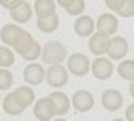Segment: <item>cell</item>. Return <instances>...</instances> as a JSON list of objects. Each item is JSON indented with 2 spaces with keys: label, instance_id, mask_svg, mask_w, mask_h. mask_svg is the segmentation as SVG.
Segmentation results:
<instances>
[{
  "label": "cell",
  "instance_id": "6da1fadb",
  "mask_svg": "<svg viewBox=\"0 0 134 121\" xmlns=\"http://www.w3.org/2000/svg\"><path fill=\"white\" fill-rule=\"evenodd\" d=\"M67 59V49L65 45L59 40H49L42 47V61L49 66L54 64H62Z\"/></svg>",
  "mask_w": 134,
  "mask_h": 121
},
{
  "label": "cell",
  "instance_id": "7a4b0ae2",
  "mask_svg": "<svg viewBox=\"0 0 134 121\" xmlns=\"http://www.w3.org/2000/svg\"><path fill=\"white\" fill-rule=\"evenodd\" d=\"M65 61H67V67L65 69L69 71L70 74L77 76V77L86 76V74L91 71V61H89V57H87L86 54H82V52L70 54Z\"/></svg>",
  "mask_w": 134,
  "mask_h": 121
},
{
  "label": "cell",
  "instance_id": "3957f363",
  "mask_svg": "<svg viewBox=\"0 0 134 121\" xmlns=\"http://www.w3.org/2000/svg\"><path fill=\"white\" fill-rule=\"evenodd\" d=\"M45 79L50 87H64L69 81V71L62 64H54L45 71Z\"/></svg>",
  "mask_w": 134,
  "mask_h": 121
},
{
  "label": "cell",
  "instance_id": "277c9868",
  "mask_svg": "<svg viewBox=\"0 0 134 121\" xmlns=\"http://www.w3.org/2000/svg\"><path fill=\"white\" fill-rule=\"evenodd\" d=\"M129 52V44L122 35H112L109 39V47H107V54L111 61H121L127 56Z\"/></svg>",
  "mask_w": 134,
  "mask_h": 121
},
{
  "label": "cell",
  "instance_id": "5b68a950",
  "mask_svg": "<svg viewBox=\"0 0 134 121\" xmlns=\"http://www.w3.org/2000/svg\"><path fill=\"white\" fill-rule=\"evenodd\" d=\"M2 108H3V111H5L7 114H10V116H19V114H22V113L27 109L29 106L25 104L24 99L14 91V93H8L5 98L2 99Z\"/></svg>",
  "mask_w": 134,
  "mask_h": 121
},
{
  "label": "cell",
  "instance_id": "8992f818",
  "mask_svg": "<svg viewBox=\"0 0 134 121\" xmlns=\"http://www.w3.org/2000/svg\"><path fill=\"white\" fill-rule=\"evenodd\" d=\"M96 29L99 34H104L107 37H112L119 29V20L114 14H100L96 20Z\"/></svg>",
  "mask_w": 134,
  "mask_h": 121
},
{
  "label": "cell",
  "instance_id": "52a82bcc",
  "mask_svg": "<svg viewBox=\"0 0 134 121\" xmlns=\"http://www.w3.org/2000/svg\"><path fill=\"white\" fill-rule=\"evenodd\" d=\"M91 71L92 76L99 81H107L109 77L114 72V64H112L111 59H106V57H97L94 62L91 64Z\"/></svg>",
  "mask_w": 134,
  "mask_h": 121
},
{
  "label": "cell",
  "instance_id": "ba28073f",
  "mask_svg": "<svg viewBox=\"0 0 134 121\" xmlns=\"http://www.w3.org/2000/svg\"><path fill=\"white\" fill-rule=\"evenodd\" d=\"M70 104H72L74 109L79 111V113H89L92 108H94V96L87 89L75 91L72 99H70Z\"/></svg>",
  "mask_w": 134,
  "mask_h": 121
},
{
  "label": "cell",
  "instance_id": "9c48e42d",
  "mask_svg": "<svg viewBox=\"0 0 134 121\" xmlns=\"http://www.w3.org/2000/svg\"><path fill=\"white\" fill-rule=\"evenodd\" d=\"M100 104L106 111H119L124 104V98L117 89H106L100 96Z\"/></svg>",
  "mask_w": 134,
  "mask_h": 121
},
{
  "label": "cell",
  "instance_id": "30bf717a",
  "mask_svg": "<svg viewBox=\"0 0 134 121\" xmlns=\"http://www.w3.org/2000/svg\"><path fill=\"white\" fill-rule=\"evenodd\" d=\"M47 98L50 99V104L54 108V114L62 116V114H67V111L70 109V98L62 91H54Z\"/></svg>",
  "mask_w": 134,
  "mask_h": 121
},
{
  "label": "cell",
  "instance_id": "8fae6325",
  "mask_svg": "<svg viewBox=\"0 0 134 121\" xmlns=\"http://www.w3.org/2000/svg\"><path fill=\"white\" fill-rule=\"evenodd\" d=\"M45 79V69L37 62H30L24 69V81L30 86H39Z\"/></svg>",
  "mask_w": 134,
  "mask_h": 121
},
{
  "label": "cell",
  "instance_id": "7c38bea8",
  "mask_svg": "<svg viewBox=\"0 0 134 121\" xmlns=\"http://www.w3.org/2000/svg\"><path fill=\"white\" fill-rule=\"evenodd\" d=\"M34 116L39 121H50L54 119V108L50 104L49 98H40L39 101H35L34 104Z\"/></svg>",
  "mask_w": 134,
  "mask_h": 121
},
{
  "label": "cell",
  "instance_id": "4fadbf2b",
  "mask_svg": "<svg viewBox=\"0 0 134 121\" xmlns=\"http://www.w3.org/2000/svg\"><path fill=\"white\" fill-rule=\"evenodd\" d=\"M109 39H111V37H107V35H104V34H99V32L92 34L89 37V51L94 54V56L102 57L104 54L107 52Z\"/></svg>",
  "mask_w": 134,
  "mask_h": 121
},
{
  "label": "cell",
  "instance_id": "5bb4252c",
  "mask_svg": "<svg viewBox=\"0 0 134 121\" xmlns=\"http://www.w3.org/2000/svg\"><path fill=\"white\" fill-rule=\"evenodd\" d=\"M94 27L96 24L89 15H79L74 22V32L79 37H91L94 34Z\"/></svg>",
  "mask_w": 134,
  "mask_h": 121
},
{
  "label": "cell",
  "instance_id": "9a60e30c",
  "mask_svg": "<svg viewBox=\"0 0 134 121\" xmlns=\"http://www.w3.org/2000/svg\"><path fill=\"white\" fill-rule=\"evenodd\" d=\"M22 32H24V29L20 25H17V24H5V25L0 29V39H2V42L5 45L12 47Z\"/></svg>",
  "mask_w": 134,
  "mask_h": 121
},
{
  "label": "cell",
  "instance_id": "2e32d148",
  "mask_svg": "<svg viewBox=\"0 0 134 121\" xmlns=\"http://www.w3.org/2000/svg\"><path fill=\"white\" fill-rule=\"evenodd\" d=\"M32 9L35 12L37 19H47L50 15L57 14L55 12V2L54 0H35Z\"/></svg>",
  "mask_w": 134,
  "mask_h": 121
},
{
  "label": "cell",
  "instance_id": "e0dca14e",
  "mask_svg": "<svg viewBox=\"0 0 134 121\" xmlns=\"http://www.w3.org/2000/svg\"><path fill=\"white\" fill-rule=\"evenodd\" d=\"M32 14H34V9L29 2H24L20 7H17L15 10H10V19L17 24H25L32 19Z\"/></svg>",
  "mask_w": 134,
  "mask_h": 121
},
{
  "label": "cell",
  "instance_id": "ac0fdd59",
  "mask_svg": "<svg viewBox=\"0 0 134 121\" xmlns=\"http://www.w3.org/2000/svg\"><path fill=\"white\" fill-rule=\"evenodd\" d=\"M59 24H60V19L57 14L50 15L47 19H37V29L44 34H52L54 30L59 29Z\"/></svg>",
  "mask_w": 134,
  "mask_h": 121
},
{
  "label": "cell",
  "instance_id": "d6986e66",
  "mask_svg": "<svg viewBox=\"0 0 134 121\" xmlns=\"http://www.w3.org/2000/svg\"><path fill=\"white\" fill-rule=\"evenodd\" d=\"M34 40H35V39L32 37L30 32L24 30L22 34H20V37L15 40V44L12 45V47H14V51H15L17 54H20V56H22V54H24V52H25V51H27V49L34 44Z\"/></svg>",
  "mask_w": 134,
  "mask_h": 121
},
{
  "label": "cell",
  "instance_id": "ffe728a7",
  "mask_svg": "<svg viewBox=\"0 0 134 121\" xmlns=\"http://www.w3.org/2000/svg\"><path fill=\"white\" fill-rule=\"evenodd\" d=\"M117 72H119L121 79L132 82V81H134V59L121 61L119 66H117Z\"/></svg>",
  "mask_w": 134,
  "mask_h": 121
},
{
  "label": "cell",
  "instance_id": "44dd1931",
  "mask_svg": "<svg viewBox=\"0 0 134 121\" xmlns=\"http://www.w3.org/2000/svg\"><path fill=\"white\" fill-rule=\"evenodd\" d=\"M62 9H64L69 15L79 17V15H82V12L86 10V2H84V0H69Z\"/></svg>",
  "mask_w": 134,
  "mask_h": 121
},
{
  "label": "cell",
  "instance_id": "7402d4cb",
  "mask_svg": "<svg viewBox=\"0 0 134 121\" xmlns=\"http://www.w3.org/2000/svg\"><path fill=\"white\" fill-rule=\"evenodd\" d=\"M114 12L119 17H124V19L134 17V0H122Z\"/></svg>",
  "mask_w": 134,
  "mask_h": 121
},
{
  "label": "cell",
  "instance_id": "603a6c76",
  "mask_svg": "<svg viewBox=\"0 0 134 121\" xmlns=\"http://www.w3.org/2000/svg\"><path fill=\"white\" fill-rule=\"evenodd\" d=\"M15 57L10 47H0V69H8L14 64Z\"/></svg>",
  "mask_w": 134,
  "mask_h": 121
},
{
  "label": "cell",
  "instance_id": "cb8c5ba5",
  "mask_svg": "<svg viewBox=\"0 0 134 121\" xmlns=\"http://www.w3.org/2000/svg\"><path fill=\"white\" fill-rule=\"evenodd\" d=\"M15 93L24 99L27 106H30V104L35 101V91H34L32 87H29V86H20V87H17Z\"/></svg>",
  "mask_w": 134,
  "mask_h": 121
},
{
  "label": "cell",
  "instance_id": "d4e9b609",
  "mask_svg": "<svg viewBox=\"0 0 134 121\" xmlns=\"http://www.w3.org/2000/svg\"><path fill=\"white\" fill-rule=\"evenodd\" d=\"M40 54H42V47H40V44L37 42V40H34V44L30 45V47L27 49L24 54H22V57L25 61H37L40 57Z\"/></svg>",
  "mask_w": 134,
  "mask_h": 121
},
{
  "label": "cell",
  "instance_id": "484cf974",
  "mask_svg": "<svg viewBox=\"0 0 134 121\" xmlns=\"http://www.w3.org/2000/svg\"><path fill=\"white\" fill-rule=\"evenodd\" d=\"M14 84V76L8 69H0V91H7Z\"/></svg>",
  "mask_w": 134,
  "mask_h": 121
},
{
  "label": "cell",
  "instance_id": "4316f807",
  "mask_svg": "<svg viewBox=\"0 0 134 121\" xmlns=\"http://www.w3.org/2000/svg\"><path fill=\"white\" fill-rule=\"evenodd\" d=\"M25 0H0V5L7 10H15L17 7H20Z\"/></svg>",
  "mask_w": 134,
  "mask_h": 121
},
{
  "label": "cell",
  "instance_id": "83f0119b",
  "mask_svg": "<svg viewBox=\"0 0 134 121\" xmlns=\"http://www.w3.org/2000/svg\"><path fill=\"white\" fill-rule=\"evenodd\" d=\"M126 121H134V103L129 104L126 109Z\"/></svg>",
  "mask_w": 134,
  "mask_h": 121
},
{
  "label": "cell",
  "instance_id": "f1b7e54d",
  "mask_svg": "<svg viewBox=\"0 0 134 121\" xmlns=\"http://www.w3.org/2000/svg\"><path fill=\"white\" fill-rule=\"evenodd\" d=\"M106 2V5H107V9H111L112 12H114L116 9H117V5H119L122 0H104Z\"/></svg>",
  "mask_w": 134,
  "mask_h": 121
},
{
  "label": "cell",
  "instance_id": "f546056e",
  "mask_svg": "<svg viewBox=\"0 0 134 121\" xmlns=\"http://www.w3.org/2000/svg\"><path fill=\"white\" fill-rule=\"evenodd\" d=\"M129 93H131V96L134 98V81L131 82V86H129Z\"/></svg>",
  "mask_w": 134,
  "mask_h": 121
},
{
  "label": "cell",
  "instance_id": "4dcf8cb0",
  "mask_svg": "<svg viewBox=\"0 0 134 121\" xmlns=\"http://www.w3.org/2000/svg\"><path fill=\"white\" fill-rule=\"evenodd\" d=\"M50 121H67V119L62 118V116H59V118H54V119H50Z\"/></svg>",
  "mask_w": 134,
  "mask_h": 121
},
{
  "label": "cell",
  "instance_id": "1f68e13d",
  "mask_svg": "<svg viewBox=\"0 0 134 121\" xmlns=\"http://www.w3.org/2000/svg\"><path fill=\"white\" fill-rule=\"evenodd\" d=\"M112 121H126V119H122V118H116V119H112Z\"/></svg>",
  "mask_w": 134,
  "mask_h": 121
},
{
  "label": "cell",
  "instance_id": "d6a6232c",
  "mask_svg": "<svg viewBox=\"0 0 134 121\" xmlns=\"http://www.w3.org/2000/svg\"><path fill=\"white\" fill-rule=\"evenodd\" d=\"M0 101H2V99H0Z\"/></svg>",
  "mask_w": 134,
  "mask_h": 121
}]
</instances>
